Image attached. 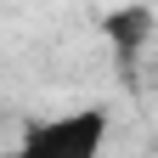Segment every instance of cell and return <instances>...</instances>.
Masks as SVG:
<instances>
[{
    "label": "cell",
    "mask_w": 158,
    "mask_h": 158,
    "mask_svg": "<svg viewBox=\"0 0 158 158\" xmlns=\"http://www.w3.org/2000/svg\"><path fill=\"white\" fill-rule=\"evenodd\" d=\"M107 34H113L118 51L147 45V34H152V11H147V6H124V11H113V17H107Z\"/></svg>",
    "instance_id": "cell-2"
},
{
    "label": "cell",
    "mask_w": 158,
    "mask_h": 158,
    "mask_svg": "<svg viewBox=\"0 0 158 158\" xmlns=\"http://www.w3.org/2000/svg\"><path fill=\"white\" fill-rule=\"evenodd\" d=\"M107 107H68L51 118H34V124L17 135L11 158H102L107 152Z\"/></svg>",
    "instance_id": "cell-1"
}]
</instances>
